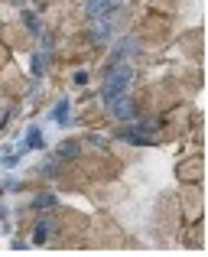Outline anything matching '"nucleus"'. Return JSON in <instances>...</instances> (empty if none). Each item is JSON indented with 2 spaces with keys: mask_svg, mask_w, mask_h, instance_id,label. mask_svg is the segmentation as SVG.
Listing matches in <instances>:
<instances>
[{
  "mask_svg": "<svg viewBox=\"0 0 208 257\" xmlns=\"http://www.w3.org/2000/svg\"><path fill=\"white\" fill-rule=\"evenodd\" d=\"M202 176H205L202 153H192V157H185V160L176 163V179L179 182H202Z\"/></svg>",
  "mask_w": 208,
  "mask_h": 257,
  "instance_id": "obj_1",
  "label": "nucleus"
},
{
  "mask_svg": "<svg viewBox=\"0 0 208 257\" xmlns=\"http://www.w3.org/2000/svg\"><path fill=\"white\" fill-rule=\"evenodd\" d=\"M56 234V208H46V212H39L36 225H33V244H49V238Z\"/></svg>",
  "mask_w": 208,
  "mask_h": 257,
  "instance_id": "obj_2",
  "label": "nucleus"
},
{
  "mask_svg": "<svg viewBox=\"0 0 208 257\" xmlns=\"http://www.w3.org/2000/svg\"><path fill=\"white\" fill-rule=\"evenodd\" d=\"M166 30H169V20L166 17H150V20H143V26L137 30V39H146V43L166 39Z\"/></svg>",
  "mask_w": 208,
  "mask_h": 257,
  "instance_id": "obj_3",
  "label": "nucleus"
},
{
  "mask_svg": "<svg viewBox=\"0 0 208 257\" xmlns=\"http://www.w3.org/2000/svg\"><path fill=\"white\" fill-rule=\"evenodd\" d=\"M43 147H46L43 127H39V124H30V127H26V134H23V140H20V147H17V150H20V153H26V150H43Z\"/></svg>",
  "mask_w": 208,
  "mask_h": 257,
  "instance_id": "obj_4",
  "label": "nucleus"
},
{
  "mask_svg": "<svg viewBox=\"0 0 208 257\" xmlns=\"http://www.w3.org/2000/svg\"><path fill=\"white\" fill-rule=\"evenodd\" d=\"M20 26H23V33H26V36H36V39L43 36V30H46L36 10H23V13H20Z\"/></svg>",
  "mask_w": 208,
  "mask_h": 257,
  "instance_id": "obj_5",
  "label": "nucleus"
},
{
  "mask_svg": "<svg viewBox=\"0 0 208 257\" xmlns=\"http://www.w3.org/2000/svg\"><path fill=\"white\" fill-rule=\"evenodd\" d=\"M49 117L56 120L59 127H69V124H72V101H69V98H59L56 104H52Z\"/></svg>",
  "mask_w": 208,
  "mask_h": 257,
  "instance_id": "obj_6",
  "label": "nucleus"
},
{
  "mask_svg": "<svg viewBox=\"0 0 208 257\" xmlns=\"http://www.w3.org/2000/svg\"><path fill=\"white\" fill-rule=\"evenodd\" d=\"M56 157L62 160V163H72V160L82 157V144H78V140H65V144L56 147Z\"/></svg>",
  "mask_w": 208,
  "mask_h": 257,
  "instance_id": "obj_7",
  "label": "nucleus"
},
{
  "mask_svg": "<svg viewBox=\"0 0 208 257\" xmlns=\"http://www.w3.org/2000/svg\"><path fill=\"white\" fill-rule=\"evenodd\" d=\"M46 69H49V56H46V52H33V56H30V72H33V78H43Z\"/></svg>",
  "mask_w": 208,
  "mask_h": 257,
  "instance_id": "obj_8",
  "label": "nucleus"
},
{
  "mask_svg": "<svg viewBox=\"0 0 208 257\" xmlns=\"http://www.w3.org/2000/svg\"><path fill=\"white\" fill-rule=\"evenodd\" d=\"M20 157H23L20 150H10V153H4V157H0V166H4V170H17V166H20Z\"/></svg>",
  "mask_w": 208,
  "mask_h": 257,
  "instance_id": "obj_9",
  "label": "nucleus"
},
{
  "mask_svg": "<svg viewBox=\"0 0 208 257\" xmlns=\"http://www.w3.org/2000/svg\"><path fill=\"white\" fill-rule=\"evenodd\" d=\"M33 208H56V195L52 192H39L36 199H33Z\"/></svg>",
  "mask_w": 208,
  "mask_h": 257,
  "instance_id": "obj_10",
  "label": "nucleus"
},
{
  "mask_svg": "<svg viewBox=\"0 0 208 257\" xmlns=\"http://www.w3.org/2000/svg\"><path fill=\"white\" fill-rule=\"evenodd\" d=\"M72 85H78V88H82V85H88V72H85V69H78L75 75H72Z\"/></svg>",
  "mask_w": 208,
  "mask_h": 257,
  "instance_id": "obj_11",
  "label": "nucleus"
},
{
  "mask_svg": "<svg viewBox=\"0 0 208 257\" xmlns=\"http://www.w3.org/2000/svg\"><path fill=\"white\" fill-rule=\"evenodd\" d=\"M10 62V46H0V69Z\"/></svg>",
  "mask_w": 208,
  "mask_h": 257,
  "instance_id": "obj_12",
  "label": "nucleus"
},
{
  "mask_svg": "<svg viewBox=\"0 0 208 257\" xmlns=\"http://www.w3.org/2000/svg\"><path fill=\"white\" fill-rule=\"evenodd\" d=\"M4 218H7V208H4V205H0V221H4Z\"/></svg>",
  "mask_w": 208,
  "mask_h": 257,
  "instance_id": "obj_13",
  "label": "nucleus"
},
{
  "mask_svg": "<svg viewBox=\"0 0 208 257\" xmlns=\"http://www.w3.org/2000/svg\"><path fill=\"white\" fill-rule=\"evenodd\" d=\"M10 4H17V7H23V0H10Z\"/></svg>",
  "mask_w": 208,
  "mask_h": 257,
  "instance_id": "obj_14",
  "label": "nucleus"
},
{
  "mask_svg": "<svg viewBox=\"0 0 208 257\" xmlns=\"http://www.w3.org/2000/svg\"><path fill=\"white\" fill-rule=\"evenodd\" d=\"M0 192H4V186H0Z\"/></svg>",
  "mask_w": 208,
  "mask_h": 257,
  "instance_id": "obj_15",
  "label": "nucleus"
}]
</instances>
